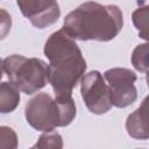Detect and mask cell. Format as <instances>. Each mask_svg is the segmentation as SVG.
<instances>
[{
	"label": "cell",
	"mask_w": 149,
	"mask_h": 149,
	"mask_svg": "<svg viewBox=\"0 0 149 149\" xmlns=\"http://www.w3.org/2000/svg\"><path fill=\"white\" fill-rule=\"evenodd\" d=\"M132 65L140 72H149V42L139 44L132 52Z\"/></svg>",
	"instance_id": "obj_11"
},
{
	"label": "cell",
	"mask_w": 149,
	"mask_h": 149,
	"mask_svg": "<svg viewBox=\"0 0 149 149\" xmlns=\"http://www.w3.org/2000/svg\"><path fill=\"white\" fill-rule=\"evenodd\" d=\"M2 71L8 80L23 93L31 95L42 90L48 80V65L40 58L10 55L2 59Z\"/></svg>",
	"instance_id": "obj_4"
},
{
	"label": "cell",
	"mask_w": 149,
	"mask_h": 149,
	"mask_svg": "<svg viewBox=\"0 0 149 149\" xmlns=\"http://www.w3.org/2000/svg\"><path fill=\"white\" fill-rule=\"evenodd\" d=\"M20 90L10 81H2L0 86V112L2 114L13 112L20 102Z\"/></svg>",
	"instance_id": "obj_9"
},
{
	"label": "cell",
	"mask_w": 149,
	"mask_h": 149,
	"mask_svg": "<svg viewBox=\"0 0 149 149\" xmlns=\"http://www.w3.org/2000/svg\"><path fill=\"white\" fill-rule=\"evenodd\" d=\"M0 13H1V38H5L6 34L9 31L10 29V24H12V21H10V16L7 14V12L1 8L0 9Z\"/></svg>",
	"instance_id": "obj_14"
},
{
	"label": "cell",
	"mask_w": 149,
	"mask_h": 149,
	"mask_svg": "<svg viewBox=\"0 0 149 149\" xmlns=\"http://www.w3.org/2000/svg\"><path fill=\"white\" fill-rule=\"evenodd\" d=\"M146 81H147V85L149 87V72H147V74H146Z\"/></svg>",
	"instance_id": "obj_15"
},
{
	"label": "cell",
	"mask_w": 149,
	"mask_h": 149,
	"mask_svg": "<svg viewBox=\"0 0 149 149\" xmlns=\"http://www.w3.org/2000/svg\"><path fill=\"white\" fill-rule=\"evenodd\" d=\"M104 78L111 91L113 106L125 108L136 101L137 90L135 81L137 76L134 71L126 68H112L105 71Z\"/></svg>",
	"instance_id": "obj_6"
},
{
	"label": "cell",
	"mask_w": 149,
	"mask_h": 149,
	"mask_svg": "<svg viewBox=\"0 0 149 149\" xmlns=\"http://www.w3.org/2000/svg\"><path fill=\"white\" fill-rule=\"evenodd\" d=\"M132 21L139 37L149 42V5H142L132 14Z\"/></svg>",
	"instance_id": "obj_10"
},
{
	"label": "cell",
	"mask_w": 149,
	"mask_h": 149,
	"mask_svg": "<svg viewBox=\"0 0 149 149\" xmlns=\"http://www.w3.org/2000/svg\"><path fill=\"white\" fill-rule=\"evenodd\" d=\"M43 52L49 59L48 80L55 98H72V90L85 76L87 66L80 48L73 38L59 29L48 37Z\"/></svg>",
	"instance_id": "obj_1"
},
{
	"label": "cell",
	"mask_w": 149,
	"mask_h": 149,
	"mask_svg": "<svg viewBox=\"0 0 149 149\" xmlns=\"http://www.w3.org/2000/svg\"><path fill=\"white\" fill-rule=\"evenodd\" d=\"M19 141L15 130L8 126L0 127V149H17Z\"/></svg>",
	"instance_id": "obj_13"
},
{
	"label": "cell",
	"mask_w": 149,
	"mask_h": 149,
	"mask_svg": "<svg viewBox=\"0 0 149 149\" xmlns=\"http://www.w3.org/2000/svg\"><path fill=\"white\" fill-rule=\"evenodd\" d=\"M16 5L19 6L22 15L38 29H44L56 23L61 16V9L57 1L17 0Z\"/></svg>",
	"instance_id": "obj_7"
},
{
	"label": "cell",
	"mask_w": 149,
	"mask_h": 149,
	"mask_svg": "<svg viewBox=\"0 0 149 149\" xmlns=\"http://www.w3.org/2000/svg\"><path fill=\"white\" fill-rule=\"evenodd\" d=\"M34 149H63V139L59 133L52 130L43 133L37 142L33 146Z\"/></svg>",
	"instance_id": "obj_12"
},
{
	"label": "cell",
	"mask_w": 149,
	"mask_h": 149,
	"mask_svg": "<svg viewBox=\"0 0 149 149\" xmlns=\"http://www.w3.org/2000/svg\"><path fill=\"white\" fill-rule=\"evenodd\" d=\"M126 130L133 139H149V95H147L141 105L127 116Z\"/></svg>",
	"instance_id": "obj_8"
},
{
	"label": "cell",
	"mask_w": 149,
	"mask_h": 149,
	"mask_svg": "<svg viewBox=\"0 0 149 149\" xmlns=\"http://www.w3.org/2000/svg\"><path fill=\"white\" fill-rule=\"evenodd\" d=\"M137 149H142V148H137Z\"/></svg>",
	"instance_id": "obj_16"
},
{
	"label": "cell",
	"mask_w": 149,
	"mask_h": 149,
	"mask_svg": "<svg viewBox=\"0 0 149 149\" xmlns=\"http://www.w3.org/2000/svg\"><path fill=\"white\" fill-rule=\"evenodd\" d=\"M30 149H34V148H33V147H31V148H30Z\"/></svg>",
	"instance_id": "obj_17"
},
{
	"label": "cell",
	"mask_w": 149,
	"mask_h": 149,
	"mask_svg": "<svg viewBox=\"0 0 149 149\" xmlns=\"http://www.w3.org/2000/svg\"><path fill=\"white\" fill-rule=\"evenodd\" d=\"M76 113V104L72 98L57 99L44 92L33 97L24 107L28 125L43 133L69 126L74 120Z\"/></svg>",
	"instance_id": "obj_3"
},
{
	"label": "cell",
	"mask_w": 149,
	"mask_h": 149,
	"mask_svg": "<svg viewBox=\"0 0 149 149\" xmlns=\"http://www.w3.org/2000/svg\"><path fill=\"white\" fill-rule=\"evenodd\" d=\"M80 93L85 106L93 114H105L113 106L111 91L99 71L94 70L85 73L80 80Z\"/></svg>",
	"instance_id": "obj_5"
},
{
	"label": "cell",
	"mask_w": 149,
	"mask_h": 149,
	"mask_svg": "<svg viewBox=\"0 0 149 149\" xmlns=\"http://www.w3.org/2000/svg\"><path fill=\"white\" fill-rule=\"evenodd\" d=\"M122 27L123 15L118 6L86 1L65 16L62 29L74 41L108 42Z\"/></svg>",
	"instance_id": "obj_2"
}]
</instances>
